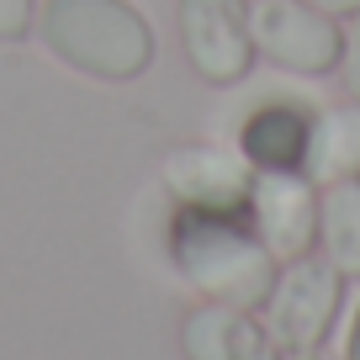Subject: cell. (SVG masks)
Segmentation results:
<instances>
[{"label":"cell","mask_w":360,"mask_h":360,"mask_svg":"<svg viewBox=\"0 0 360 360\" xmlns=\"http://www.w3.org/2000/svg\"><path fill=\"white\" fill-rule=\"evenodd\" d=\"M169 265L202 302H228L259 313L281 259L265 249L249 212H196L175 207L169 217Z\"/></svg>","instance_id":"cell-1"},{"label":"cell","mask_w":360,"mask_h":360,"mask_svg":"<svg viewBox=\"0 0 360 360\" xmlns=\"http://www.w3.org/2000/svg\"><path fill=\"white\" fill-rule=\"evenodd\" d=\"M37 37L64 69L127 85L154 64V27L133 0H37Z\"/></svg>","instance_id":"cell-2"},{"label":"cell","mask_w":360,"mask_h":360,"mask_svg":"<svg viewBox=\"0 0 360 360\" xmlns=\"http://www.w3.org/2000/svg\"><path fill=\"white\" fill-rule=\"evenodd\" d=\"M339 302H345V276L328 265L323 255H297L281 259L276 281H270L265 302H259V323L276 339L281 355H297V349H318L339 323Z\"/></svg>","instance_id":"cell-3"},{"label":"cell","mask_w":360,"mask_h":360,"mask_svg":"<svg viewBox=\"0 0 360 360\" xmlns=\"http://www.w3.org/2000/svg\"><path fill=\"white\" fill-rule=\"evenodd\" d=\"M249 37L255 58L302 79L334 75L345 48V27L313 0H249Z\"/></svg>","instance_id":"cell-4"},{"label":"cell","mask_w":360,"mask_h":360,"mask_svg":"<svg viewBox=\"0 0 360 360\" xmlns=\"http://www.w3.org/2000/svg\"><path fill=\"white\" fill-rule=\"evenodd\" d=\"M159 180L175 207H196V212H244L249 191H255V165L228 143H207V138H186L169 143L159 159Z\"/></svg>","instance_id":"cell-5"},{"label":"cell","mask_w":360,"mask_h":360,"mask_svg":"<svg viewBox=\"0 0 360 360\" xmlns=\"http://www.w3.org/2000/svg\"><path fill=\"white\" fill-rule=\"evenodd\" d=\"M180 48L202 85H238L255 69L249 0H180Z\"/></svg>","instance_id":"cell-6"},{"label":"cell","mask_w":360,"mask_h":360,"mask_svg":"<svg viewBox=\"0 0 360 360\" xmlns=\"http://www.w3.org/2000/svg\"><path fill=\"white\" fill-rule=\"evenodd\" d=\"M244 212L276 259L318 249V186L302 169H255V191Z\"/></svg>","instance_id":"cell-7"},{"label":"cell","mask_w":360,"mask_h":360,"mask_svg":"<svg viewBox=\"0 0 360 360\" xmlns=\"http://www.w3.org/2000/svg\"><path fill=\"white\" fill-rule=\"evenodd\" d=\"M180 349H186V360H281L265 323L249 307H228V302L191 307L180 323Z\"/></svg>","instance_id":"cell-8"},{"label":"cell","mask_w":360,"mask_h":360,"mask_svg":"<svg viewBox=\"0 0 360 360\" xmlns=\"http://www.w3.org/2000/svg\"><path fill=\"white\" fill-rule=\"evenodd\" d=\"M307 127H313V112L297 101H265L244 117L238 127V154L255 169H302L307 154Z\"/></svg>","instance_id":"cell-9"},{"label":"cell","mask_w":360,"mask_h":360,"mask_svg":"<svg viewBox=\"0 0 360 360\" xmlns=\"http://www.w3.org/2000/svg\"><path fill=\"white\" fill-rule=\"evenodd\" d=\"M302 175L313 186H328V180H349L360 175V101L323 106L313 112V127H307V154H302Z\"/></svg>","instance_id":"cell-10"},{"label":"cell","mask_w":360,"mask_h":360,"mask_svg":"<svg viewBox=\"0 0 360 360\" xmlns=\"http://www.w3.org/2000/svg\"><path fill=\"white\" fill-rule=\"evenodd\" d=\"M318 255L345 281H360V175L328 180L318 191Z\"/></svg>","instance_id":"cell-11"},{"label":"cell","mask_w":360,"mask_h":360,"mask_svg":"<svg viewBox=\"0 0 360 360\" xmlns=\"http://www.w3.org/2000/svg\"><path fill=\"white\" fill-rule=\"evenodd\" d=\"M339 85H345V96H355L360 101V11H349V27H345V48H339Z\"/></svg>","instance_id":"cell-12"},{"label":"cell","mask_w":360,"mask_h":360,"mask_svg":"<svg viewBox=\"0 0 360 360\" xmlns=\"http://www.w3.org/2000/svg\"><path fill=\"white\" fill-rule=\"evenodd\" d=\"M37 27V0H0V43H22Z\"/></svg>","instance_id":"cell-13"},{"label":"cell","mask_w":360,"mask_h":360,"mask_svg":"<svg viewBox=\"0 0 360 360\" xmlns=\"http://www.w3.org/2000/svg\"><path fill=\"white\" fill-rule=\"evenodd\" d=\"M345 360H360V302H355V318H349V339H345Z\"/></svg>","instance_id":"cell-14"},{"label":"cell","mask_w":360,"mask_h":360,"mask_svg":"<svg viewBox=\"0 0 360 360\" xmlns=\"http://www.w3.org/2000/svg\"><path fill=\"white\" fill-rule=\"evenodd\" d=\"M313 6H323L328 16H349V11H360V0H313Z\"/></svg>","instance_id":"cell-15"},{"label":"cell","mask_w":360,"mask_h":360,"mask_svg":"<svg viewBox=\"0 0 360 360\" xmlns=\"http://www.w3.org/2000/svg\"><path fill=\"white\" fill-rule=\"evenodd\" d=\"M292 360H345V355H328V349L323 345H318V349H297V355Z\"/></svg>","instance_id":"cell-16"}]
</instances>
